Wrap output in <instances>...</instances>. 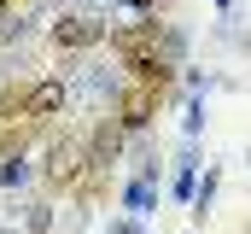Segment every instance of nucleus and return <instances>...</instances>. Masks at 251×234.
I'll return each instance as SVG.
<instances>
[{
	"instance_id": "obj_7",
	"label": "nucleus",
	"mask_w": 251,
	"mask_h": 234,
	"mask_svg": "<svg viewBox=\"0 0 251 234\" xmlns=\"http://www.w3.org/2000/svg\"><path fill=\"white\" fill-rule=\"evenodd\" d=\"M128 6H140V12H152V6H158V0H128Z\"/></svg>"
},
{
	"instance_id": "obj_1",
	"label": "nucleus",
	"mask_w": 251,
	"mask_h": 234,
	"mask_svg": "<svg viewBox=\"0 0 251 234\" xmlns=\"http://www.w3.org/2000/svg\"><path fill=\"white\" fill-rule=\"evenodd\" d=\"M111 47L123 64H140V58H164V29H158V18H146V24H128L111 35Z\"/></svg>"
},
{
	"instance_id": "obj_5",
	"label": "nucleus",
	"mask_w": 251,
	"mask_h": 234,
	"mask_svg": "<svg viewBox=\"0 0 251 234\" xmlns=\"http://www.w3.org/2000/svg\"><path fill=\"white\" fill-rule=\"evenodd\" d=\"M100 35H105V29H100L94 18H64L59 29H53V47H59V53H82V47H94Z\"/></svg>"
},
{
	"instance_id": "obj_4",
	"label": "nucleus",
	"mask_w": 251,
	"mask_h": 234,
	"mask_svg": "<svg viewBox=\"0 0 251 234\" xmlns=\"http://www.w3.org/2000/svg\"><path fill=\"white\" fill-rule=\"evenodd\" d=\"M59 106H64V82H35V88H24L18 117H24V123H41V117H53Z\"/></svg>"
},
{
	"instance_id": "obj_3",
	"label": "nucleus",
	"mask_w": 251,
	"mask_h": 234,
	"mask_svg": "<svg viewBox=\"0 0 251 234\" xmlns=\"http://www.w3.org/2000/svg\"><path fill=\"white\" fill-rule=\"evenodd\" d=\"M88 164H94V158H88L76 141H64V146H53V158H47V181H53V187H76Z\"/></svg>"
},
{
	"instance_id": "obj_2",
	"label": "nucleus",
	"mask_w": 251,
	"mask_h": 234,
	"mask_svg": "<svg viewBox=\"0 0 251 234\" xmlns=\"http://www.w3.org/2000/svg\"><path fill=\"white\" fill-rule=\"evenodd\" d=\"M158 100H164V88H152V82H128L123 100H117V123H123V129H140L146 117L158 112Z\"/></svg>"
},
{
	"instance_id": "obj_6",
	"label": "nucleus",
	"mask_w": 251,
	"mask_h": 234,
	"mask_svg": "<svg viewBox=\"0 0 251 234\" xmlns=\"http://www.w3.org/2000/svg\"><path fill=\"white\" fill-rule=\"evenodd\" d=\"M24 6H29V0H0V12H6V18H12V12H24Z\"/></svg>"
}]
</instances>
